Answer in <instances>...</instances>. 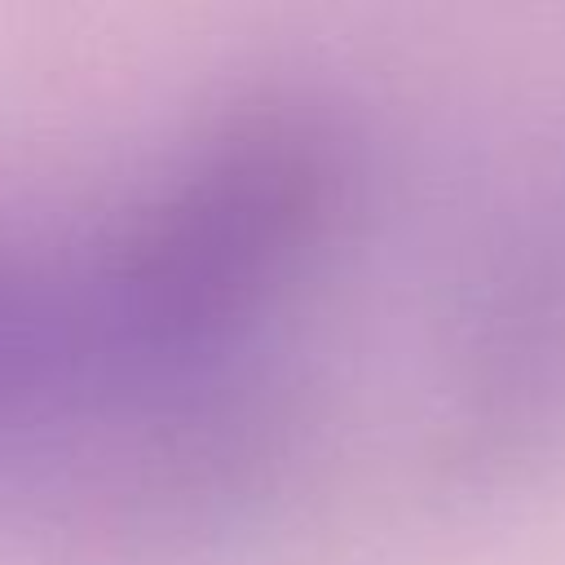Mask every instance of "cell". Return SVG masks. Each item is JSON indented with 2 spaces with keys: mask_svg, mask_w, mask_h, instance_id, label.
I'll use <instances>...</instances> for the list:
<instances>
[]
</instances>
